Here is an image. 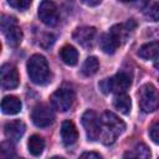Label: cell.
I'll use <instances>...</instances> for the list:
<instances>
[{
    "mask_svg": "<svg viewBox=\"0 0 159 159\" xmlns=\"http://www.w3.org/2000/svg\"><path fill=\"white\" fill-rule=\"evenodd\" d=\"M27 75L35 84L42 86L51 81V72L47 60L42 55H32L27 61Z\"/></svg>",
    "mask_w": 159,
    "mask_h": 159,
    "instance_id": "3",
    "label": "cell"
},
{
    "mask_svg": "<svg viewBox=\"0 0 159 159\" xmlns=\"http://www.w3.org/2000/svg\"><path fill=\"white\" fill-rule=\"evenodd\" d=\"M1 86L5 89H14L19 86V72L15 66L5 63L1 66Z\"/></svg>",
    "mask_w": 159,
    "mask_h": 159,
    "instance_id": "10",
    "label": "cell"
},
{
    "mask_svg": "<svg viewBox=\"0 0 159 159\" xmlns=\"http://www.w3.org/2000/svg\"><path fill=\"white\" fill-rule=\"evenodd\" d=\"M21 101L15 96H6L1 101V111L4 114H17L21 111Z\"/></svg>",
    "mask_w": 159,
    "mask_h": 159,
    "instance_id": "14",
    "label": "cell"
},
{
    "mask_svg": "<svg viewBox=\"0 0 159 159\" xmlns=\"http://www.w3.org/2000/svg\"><path fill=\"white\" fill-rule=\"evenodd\" d=\"M27 148H29V152L32 155L39 157L45 149V139L39 134H34V135H31L29 138Z\"/></svg>",
    "mask_w": 159,
    "mask_h": 159,
    "instance_id": "19",
    "label": "cell"
},
{
    "mask_svg": "<svg viewBox=\"0 0 159 159\" xmlns=\"http://www.w3.org/2000/svg\"><path fill=\"white\" fill-rule=\"evenodd\" d=\"M31 119L36 127L45 128L53 123L55 114L48 106L41 103V104H37L34 107V109L31 112Z\"/></svg>",
    "mask_w": 159,
    "mask_h": 159,
    "instance_id": "9",
    "label": "cell"
},
{
    "mask_svg": "<svg viewBox=\"0 0 159 159\" xmlns=\"http://www.w3.org/2000/svg\"><path fill=\"white\" fill-rule=\"evenodd\" d=\"M139 107L145 113H152L159 108V91L152 84L145 83L138 92Z\"/></svg>",
    "mask_w": 159,
    "mask_h": 159,
    "instance_id": "4",
    "label": "cell"
},
{
    "mask_svg": "<svg viewBox=\"0 0 159 159\" xmlns=\"http://www.w3.org/2000/svg\"><path fill=\"white\" fill-rule=\"evenodd\" d=\"M7 4L11 6V7H15L20 11H25L30 7L31 5V1L30 0H9Z\"/></svg>",
    "mask_w": 159,
    "mask_h": 159,
    "instance_id": "25",
    "label": "cell"
},
{
    "mask_svg": "<svg viewBox=\"0 0 159 159\" xmlns=\"http://www.w3.org/2000/svg\"><path fill=\"white\" fill-rule=\"evenodd\" d=\"M149 135L155 144H159V120L153 123V125L149 129Z\"/></svg>",
    "mask_w": 159,
    "mask_h": 159,
    "instance_id": "26",
    "label": "cell"
},
{
    "mask_svg": "<svg viewBox=\"0 0 159 159\" xmlns=\"http://www.w3.org/2000/svg\"><path fill=\"white\" fill-rule=\"evenodd\" d=\"M39 17L40 20L50 27H53L60 21L58 10L55 2L52 1H42L39 5Z\"/></svg>",
    "mask_w": 159,
    "mask_h": 159,
    "instance_id": "8",
    "label": "cell"
},
{
    "mask_svg": "<svg viewBox=\"0 0 159 159\" xmlns=\"http://www.w3.org/2000/svg\"><path fill=\"white\" fill-rule=\"evenodd\" d=\"M129 87H130V78L124 72H119L111 78L103 80L99 83V88L102 89L103 93L113 92L117 94H122V93H125V91Z\"/></svg>",
    "mask_w": 159,
    "mask_h": 159,
    "instance_id": "5",
    "label": "cell"
},
{
    "mask_svg": "<svg viewBox=\"0 0 159 159\" xmlns=\"http://www.w3.org/2000/svg\"><path fill=\"white\" fill-rule=\"evenodd\" d=\"M82 2L86 4V5H88V6H96V5H99L101 4L99 0H96V1H82Z\"/></svg>",
    "mask_w": 159,
    "mask_h": 159,
    "instance_id": "28",
    "label": "cell"
},
{
    "mask_svg": "<svg viewBox=\"0 0 159 159\" xmlns=\"http://www.w3.org/2000/svg\"><path fill=\"white\" fill-rule=\"evenodd\" d=\"M80 159H103V158L96 152H86L80 157Z\"/></svg>",
    "mask_w": 159,
    "mask_h": 159,
    "instance_id": "27",
    "label": "cell"
},
{
    "mask_svg": "<svg viewBox=\"0 0 159 159\" xmlns=\"http://www.w3.org/2000/svg\"><path fill=\"white\" fill-rule=\"evenodd\" d=\"M60 57L68 66H75L78 62V52L71 45H65L60 50Z\"/></svg>",
    "mask_w": 159,
    "mask_h": 159,
    "instance_id": "17",
    "label": "cell"
},
{
    "mask_svg": "<svg viewBox=\"0 0 159 159\" xmlns=\"http://www.w3.org/2000/svg\"><path fill=\"white\" fill-rule=\"evenodd\" d=\"M138 56L143 60H155L159 57V41L144 43L138 50Z\"/></svg>",
    "mask_w": 159,
    "mask_h": 159,
    "instance_id": "15",
    "label": "cell"
},
{
    "mask_svg": "<svg viewBox=\"0 0 159 159\" xmlns=\"http://www.w3.org/2000/svg\"><path fill=\"white\" fill-rule=\"evenodd\" d=\"M61 139L66 147L73 145L78 139V132L73 122L65 120L61 125Z\"/></svg>",
    "mask_w": 159,
    "mask_h": 159,
    "instance_id": "13",
    "label": "cell"
},
{
    "mask_svg": "<svg viewBox=\"0 0 159 159\" xmlns=\"http://www.w3.org/2000/svg\"><path fill=\"white\" fill-rule=\"evenodd\" d=\"M150 149L145 144L139 143L132 149L127 150L123 155V159H150Z\"/></svg>",
    "mask_w": 159,
    "mask_h": 159,
    "instance_id": "16",
    "label": "cell"
},
{
    "mask_svg": "<svg viewBox=\"0 0 159 159\" xmlns=\"http://www.w3.org/2000/svg\"><path fill=\"white\" fill-rule=\"evenodd\" d=\"M149 21H159V2H153L144 12Z\"/></svg>",
    "mask_w": 159,
    "mask_h": 159,
    "instance_id": "24",
    "label": "cell"
},
{
    "mask_svg": "<svg viewBox=\"0 0 159 159\" xmlns=\"http://www.w3.org/2000/svg\"><path fill=\"white\" fill-rule=\"evenodd\" d=\"M25 130H26V125L21 120H11V122H7L5 124V127H4L5 135H6V138L10 142H19L22 138Z\"/></svg>",
    "mask_w": 159,
    "mask_h": 159,
    "instance_id": "12",
    "label": "cell"
},
{
    "mask_svg": "<svg viewBox=\"0 0 159 159\" xmlns=\"http://www.w3.org/2000/svg\"><path fill=\"white\" fill-rule=\"evenodd\" d=\"M96 29L92 26H82L76 29V31L73 32V39L83 47L86 48H91L94 43V39H96Z\"/></svg>",
    "mask_w": 159,
    "mask_h": 159,
    "instance_id": "11",
    "label": "cell"
},
{
    "mask_svg": "<svg viewBox=\"0 0 159 159\" xmlns=\"http://www.w3.org/2000/svg\"><path fill=\"white\" fill-rule=\"evenodd\" d=\"M4 35H5V39H6V42L10 46H14V47L20 45L21 41H22V31L17 25L10 27Z\"/></svg>",
    "mask_w": 159,
    "mask_h": 159,
    "instance_id": "20",
    "label": "cell"
},
{
    "mask_svg": "<svg viewBox=\"0 0 159 159\" xmlns=\"http://www.w3.org/2000/svg\"><path fill=\"white\" fill-rule=\"evenodd\" d=\"M134 27L135 22L133 20H129L123 25H114L109 30V32L103 34L99 39V46L102 51L108 55L114 53L118 46L122 43V41H124V39L129 34V31H132Z\"/></svg>",
    "mask_w": 159,
    "mask_h": 159,
    "instance_id": "1",
    "label": "cell"
},
{
    "mask_svg": "<svg viewBox=\"0 0 159 159\" xmlns=\"http://www.w3.org/2000/svg\"><path fill=\"white\" fill-rule=\"evenodd\" d=\"M113 106L117 111H119L122 114H129L130 108H132V102H130V97L127 96L125 93L122 94H117L113 99Z\"/></svg>",
    "mask_w": 159,
    "mask_h": 159,
    "instance_id": "18",
    "label": "cell"
},
{
    "mask_svg": "<svg viewBox=\"0 0 159 159\" xmlns=\"http://www.w3.org/2000/svg\"><path fill=\"white\" fill-rule=\"evenodd\" d=\"M51 159H65L63 157H52Z\"/></svg>",
    "mask_w": 159,
    "mask_h": 159,
    "instance_id": "29",
    "label": "cell"
},
{
    "mask_svg": "<svg viewBox=\"0 0 159 159\" xmlns=\"http://www.w3.org/2000/svg\"><path fill=\"white\" fill-rule=\"evenodd\" d=\"M14 159H22V158H16V157H15V158H14Z\"/></svg>",
    "mask_w": 159,
    "mask_h": 159,
    "instance_id": "30",
    "label": "cell"
},
{
    "mask_svg": "<svg viewBox=\"0 0 159 159\" xmlns=\"http://www.w3.org/2000/svg\"><path fill=\"white\" fill-rule=\"evenodd\" d=\"M75 92L70 87H61L51 96V104L58 112H67L75 103Z\"/></svg>",
    "mask_w": 159,
    "mask_h": 159,
    "instance_id": "6",
    "label": "cell"
},
{
    "mask_svg": "<svg viewBox=\"0 0 159 159\" xmlns=\"http://www.w3.org/2000/svg\"><path fill=\"white\" fill-rule=\"evenodd\" d=\"M102 122V130H101V142L103 144H113L116 139L124 132L125 124L118 116L113 112H104L101 117Z\"/></svg>",
    "mask_w": 159,
    "mask_h": 159,
    "instance_id": "2",
    "label": "cell"
},
{
    "mask_svg": "<svg viewBox=\"0 0 159 159\" xmlns=\"http://www.w3.org/2000/svg\"><path fill=\"white\" fill-rule=\"evenodd\" d=\"M0 157L1 159H14L15 158V150L11 143L2 142L0 147Z\"/></svg>",
    "mask_w": 159,
    "mask_h": 159,
    "instance_id": "22",
    "label": "cell"
},
{
    "mask_svg": "<svg viewBox=\"0 0 159 159\" xmlns=\"http://www.w3.org/2000/svg\"><path fill=\"white\" fill-rule=\"evenodd\" d=\"M82 125L86 130L87 138L89 140H97L101 137V130H102V122L98 114L94 111H86L82 116Z\"/></svg>",
    "mask_w": 159,
    "mask_h": 159,
    "instance_id": "7",
    "label": "cell"
},
{
    "mask_svg": "<svg viewBox=\"0 0 159 159\" xmlns=\"http://www.w3.org/2000/svg\"><path fill=\"white\" fill-rule=\"evenodd\" d=\"M15 25H17L15 17L9 16V15H4V14L1 15V17H0V27H1L2 34H5L10 27H12Z\"/></svg>",
    "mask_w": 159,
    "mask_h": 159,
    "instance_id": "23",
    "label": "cell"
},
{
    "mask_svg": "<svg viewBox=\"0 0 159 159\" xmlns=\"http://www.w3.org/2000/svg\"><path fill=\"white\" fill-rule=\"evenodd\" d=\"M98 67H99V62H98L97 57L89 56V57H87L86 61L83 62L81 71H82V73H83L84 76H88V77H89V76H93V75L97 73Z\"/></svg>",
    "mask_w": 159,
    "mask_h": 159,
    "instance_id": "21",
    "label": "cell"
}]
</instances>
